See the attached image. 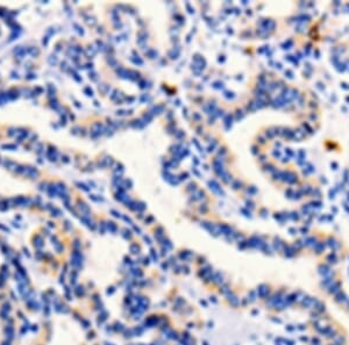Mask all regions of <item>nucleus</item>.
Listing matches in <instances>:
<instances>
[{"label": "nucleus", "mask_w": 349, "mask_h": 345, "mask_svg": "<svg viewBox=\"0 0 349 345\" xmlns=\"http://www.w3.org/2000/svg\"><path fill=\"white\" fill-rule=\"evenodd\" d=\"M340 291H341V282L336 281V280H335V281L333 282L329 287H328V293H329V294H334L335 295L337 292H340Z\"/></svg>", "instance_id": "nucleus-1"}, {"label": "nucleus", "mask_w": 349, "mask_h": 345, "mask_svg": "<svg viewBox=\"0 0 349 345\" xmlns=\"http://www.w3.org/2000/svg\"><path fill=\"white\" fill-rule=\"evenodd\" d=\"M334 296H335V301H336V302H340V303H341V302H347V301H348V297L346 296V294H344V293H343L342 291L337 292V293L334 295Z\"/></svg>", "instance_id": "nucleus-2"}, {"label": "nucleus", "mask_w": 349, "mask_h": 345, "mask_svg": "<svg viewBox=\"0 0 349 345\" xmlns=\"http://www.w3.org/2000/svg\"><path fill=\"white\" fill-rule=\"evenodd\" d=\"M257 293H258V296L264 297L265 295L269 293V289H268V287L265 286V285H261V286L257 288Z\"/></svg>", "instance_id": "nucleus-3"}, {"label": "nucleus", "mask_w": 349, "mask_h": 345, "mask_svg": "<svg viewBox=\"0 0 349 345\" xmlns=\"http://www.w3.org/2000/svg\"><path fill=\"white\" fill-rule=\"evenodd\" d=\"M334 281H335L334 278H332V277H325V279L321 281V286H322L324 288H328V287H329Z\"/></svg>", "instance_id": "nucleus-4"}, {"label": "nucleus", "mask_w": 349, "mask_h": 345, "mask_svg": "<svg viewBox=\"0 0 349 345\" xmlns=\"http://www.w3.org/2000/svg\"><path fill=\"white\" fill-rule=\"evenodd\" d=\"M333 343H334L335 345H344L346 344V339H344V337H342L341 335H336V337L333 339Z\"/></svg>", "instance_id": "nucleus-5"}, {"label": "nucleus", "mask_w": 349, "mask_h": 345, "mask_svg": "<svg viewBox=\"0 0 349 345\" xmlns=\"http://www.w3.org/2000/svg\"><path fill=\"white\" fill-rule=\"evenodd\" d=\"M228 299H229V302L233 304V306H238V304H239V300H238V297H236V296H234V295L229 294V295H228Z\"/></svg>", "instance_id": "nucleus-6"}, {"label": "nucleus", "mask_w": 349, "mask_h": 345, "mask_svg": "<svg viewBox=\"0 0 349 345\" xmlns=\"http://www.w3.org/2000/svg\"><path fill=\"white\" fill-rule=\"evenodd\" d=\"M312 345H321V342H320L319 338L313 337L312 338Z\"/></svg>", "instance_id": "nucleus-7"}, {"label": "nucleus", "mask_w": 349, "mask_h": 345, "mask_svg": "<svg viewBox=\"0 0 349 345\" xmlns=\"http://www.w3.org/2000/svg\"><path fill=\"white\" fill-rule=\"evenodd\" d=\"M286 329H287V330H289V331H293V330H294V329H296V328H292V325H289V327H287V328H286Z\"/></svg>", "instance_id": "nucleus-8"}, {"label": "nucleus", "mask_w": 349, "mask_h": 345, "mask_svg": "<svg viewBox=\"0 0 349 345\" xmlns=\"http://www.w3.org/2000/svg\"><path fill=\"white\" fill-rule=\"evenodd\" d=\"M298 329H300V330H304V329H306V325H304V324H300Z\"/></svg>", "instance_id": "nucleus-9"}, {"label": "nucleus", "mask_w": 349, "mask_h": 345, "mask_svg": "<svg viewBox=\"0 0 349 345\" xmlns=\"http://www.w3.org/2000/svg\"><path fill=\"white\" fill-rule=\"evenodd\" d=\"M301 340H303V342H306V340H307V337H301Z\"/></svg>", "instance_id": "nucleus-10"}, {"label": "nucleus", "mask_w": 349, "mask_h": 345, "mask_svg": "<svg viewBox=\"0 0 349 345\" xmlns=\"http://www.w3.org/2000/svg\"><path fill=\"white\" fill-rule=\"evenodd\" d=\"M328 345H335V344H334V343H332V344H328Z\"/></svg>", "instance_id": "nucleus-11"}]
</instances>
